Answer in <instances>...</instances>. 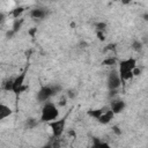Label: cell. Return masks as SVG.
<instances>
[{"instance_id": "cell-16", "label": "cell", "mask_w": 148, "mask_h": 148, "mask_svg": "<svg viewBox=\"0 0 148 148\" xmlns=\"http://www.w3.org/2000/svg\"><path fill=\"white\" fill-rule=\"evenodd\" d=\"M2 89L6 90V91H12V89H13V79L6 80L2 84Z\"/></svg>"}, {"instance_id": "cell-9", "label": "cell", "mask_w": 148, "mask_h": 148, "mask_svg": "<svg viewBox=\"0 0 148 148\" xmlns=\"http://www.w3.org/2000/svg\"><path fill=\"white\" fill-rule=\"evenodd\" d=\"M113 117H114V114H113V112L109 109V108H106V110L102 113V116L97 119L101 124H109L112 119H113Z\"/></svg>"}, {"instance_id": "cell-23", "label": "cell", "mask_w": 148, "mask_h": 148, "mask_svg": "<svg viewBox=\"0 0 148 148\" xmlns=\"http://www.w3.org/2000/svg\"><path fill=\"white\" fill-rule=\"evenodd\" d=\"M97 36H98V39H99V40H104V39H105L104 34H103L102 31H97Z\"/></svg>"}, {"instance_id": "cell-13", "label": "cell", "mask_w": 148, "mask_h": 148, "mask_svg": "<svg viewBox=\"0 0 148 148\" xmlns=\"http://www.w3.org/2000/svg\"><path fill=\"white\" fill-rule=\"evenodd\" d=\"M22 24H23V18H16V20H14V22H13V25H12V31L16 35L17 32H18V30L21 29V27H22Z\"/></svg>"}, {"instance_id": "cell-22", "label": "cell", "mask_w": 148, "mask_h": 148, "mask_svg": "<svg viewBox=\"0 0 148 148\" xmlns=\"http://www.w3.org/2000/svg\"><path fill=\"white\" fill-rule=\"evenodd\" d=\"M133 49H134V50H136V51H139V50L141 49V43H140V42H138V40H135V42L133 43Z\"/></svg>"}, {"instance_id": "cell-24", "label": "cell", "mask_w": 148, "mask_h": 148, "mask_svg": "<svg viewBox=\"0 0 148 148\" xmlns=\"http://www.w3.org/2000/svg\"><path fill=\"white\" fill-rule=\"evenodd\" d=\"M5 18H6V15H5V13H2V12H0V24L5 21Z\"/></svg>"}, {"instance_id": "cell-3", "label": "cell", "mask_w": 148, "mask_h": 148, "mask_svg": "<svg viewBox=\"0 0 148 148\" xmlns=\"http://www.w3.org/2000/svg\"><path fill=\"white\" fill-rule=\"evenodd\" d=\"M25 77H27V68H25L21 74H18L15 79H13V89H12V91H13L16 96L20 95V94H22L24 90L28 89V87L24 84Z\"/></svg>"}, {"instance_id": "cell-2", "label": "cell", "mask_w": 148, "mask_h": 148, "mask_svg": "<svg viewBox=\"0 0 148 148\" xmlns=\"http://www.w3.org/2000/svg\"><path fill=\"white\" fill-rule=\"evenodd\" d=\"M58 117H59L58 108L51 102L44 103L42 111H40V121L42 123H51V121L58 119Z\"/></svg>"}, {"instance_id": "cell-14", "label": "cell", "mask_w": 148, "mask_h": 148, "mask_svg": "<svg viewBox=\"0 0 148 148\" xmlns=\"http://www.w3.org/2000/svg\"><path fill=\"white\" fill-rule=\"evenodd\" d=\"M23 12H24V7L18 6V7H16V8H14V9H13L12 15H13V17L16 20V18H20V17H21V14H22Z\"/></svg>"}, {"instance_id": "cell-26", "label": "cell", "mask_w": 148, "mask_h": 148, "mask_svg": "<svg viewBox=\"0 0 148 148\" xmlns=\"http://www.w3.org/2000/svg\"><path fill=\"white\" fill-rule=\"evenodd\" d=\"M113 130H114V132H116V133H118V134H120V131L118 130V127H117V126H114V127H113Z\"/></svg>"}, {"instance_id": "cell-17", "label": "cell", "mask_w": 148, "mask_h": 148, "mask_svg": "<svg viewBox=\"0 0 148 148\" xmlns=\"http://www.w3.org/2000/svg\"><path fill=\"white\" fill-rule=\"evenodd\" d=\"M65 95L67 96V98L74 99V98L77 96V92H76V90H75V89H68V90H67V92H66Z\"/></svg>"}, {"instance_id": "cell-6", "label": "cell", "mask_w": 148, "mask_h": 148, "mask_svg": "<svg viewBox=\"0 0 148 148\" xmlns=\"http://www.w3.org/2000/svg\"><path fill=\"white\" fill-rule=\"evenodd\" d=\"M52 96H54V92L52 90V87L51 86H44V87H42L38 90L37 95H36V98L40 103H46V102L50 101V98Z\"/></svg>"}, {"instance_id": "cell-12", "label": "cell", "mask_w": 148, "mask_h": 148, "mask_svg": "<svg viewBox=\"0 0 148 148\" xmlns=\"http://www.w3.org/2000/svg\"><path fill=\"white\" fill-rule=\"evenodd\" d=\"M106 110V108H102V109H90V110H88L87 111V113H88V116H90L91 118H95L96 120L102 116V113L104 112Z\"/></svg>"}, {"instance_id": "cell-18", "label": "cell", "mask_w": 148, "mask_h": 148, "mask_svg": "<svg viewBox=\"0 0 148 148\" xmlns=\"http://www.w3.org/2000/svg\"><path fill=\"white\" fill-rule=\"evenodd\" d=\"M95 27H96L97 31H102V32H104V30L106 29V23H105V22H97V23L95 24Z\"/></svg>"}, {"instance_id": "cell-5", "label": "cell", "mask_w": 148, "mask_h": 148, "mask_svg": "<svg viewBox=\"0 0 148 148\" xmlns=\"http://www.w3.org/2000/svg\"><path fill=\"white\" fill-rule=\"evenodd\" d=\"M50 124V127L52 130V134L54 138H59L61 136V134L64 133V130H65V126H66V120L65 118H61V119H56Z\"/></svg>"}, {"instance_id": "cell-20", "label": "cell", "mask_w": 148, "mask_h": 148, "mask_svg": "<svg viewBox=\"0 0 148 148\" xmlns=\"http://www.w3.org/2000/svg\"><path fill=\"white\" fill-rule=\"evenodd\" d=\"M66 104H67V96H66V95H62V96L60 97V99H59V105L64 106V105H66Z\"/></svg>"}, {"instance_id": "cell-7", "label": "cell", "mask_w": 148, "mask_h": 148, "mask_svg": "<svg viewBox=\"0 0 148 148\" xmlns=\"http://www.w3.org/2000/svg\"><path fill=\"white\" fill-rule=\"evenodd\" d=\"M125 108H126V103H125L123 99H114V101L111 102V106H110L109 109H110V110L113 112V114L116 116V114L123 112Z\"/></svg>"}, {"instance_id": "cell-8", "label": "cell", "mask_w": 148, "mask_h": 148, "mask_svg": "<svg viewBox=\"0 0 148 148\" xmlns=\"http://www.w3.org/2000/svg\"><path fill=\"white\" fill-rule=\"evenodd\" d=\"M47 14H49V10L45 9V8H40V7L34 8V9L30 10V16H31L32 18H38V20L44 18Z\"/></svg>"}, {"instance_id": "cell-21", "label": "cell", "mask_w": 148, "mask_h": 148, "mask_svg": "<svg viewBox=\"0 0 148 148\" xmlns=\"http://www.w3.org/2000/svg\"><path fill=\"white\" fill-rule=\"evenodd\" d=\"M114 62H116V59H114V58H108V59H105V60L103 61L104 65H113Z\"/></svg>"}, {"instance_id": "cell-19", "label": "cell", "mask_w": 148, "mask_h": 148, "mask_svg": "<svg viewBox=\"0 0 148 148\" xmlns=\"http://www.w3.org/2000/svg\"><path fill=\"white\" fill-rule=\"evenodd\" d=\"M51 87H52V90H53L54 95H56V94H58V92H60V91H61V89H62V87H61L60 84H58V83H56V84H52Z\"/></svg>"}, {"instance_id": "cell-1", "label": "cell", "mask_w": 148, "mask_h": 148, "mask_svg": "<svg viewBox=\"0 0 148 148\" xmlns=\"http://www.w3.org/2000/svg\"><path fill=\"white\" fill-rule=\"evenodd\" d=\"M136 67L135 58H128L119 62V76L121 81H127L133 77V69Z\"/></svg>"}, {"instance_id": "cell-4", "label": "cell", "mask_w": 148, "mask_h": 148, "mask_svg": "<svg viewBox=\"0 0 148 148\" xmlns=\"http://www.w3.org/2000/svg\"><path fill=\"white\" fill-rule=\"evenodd\" d=\"M106 83H108V88H109V90H117V89L120 87L121 80H120V76H119L118 71L112 69V71L110 72V74L108 75Z\"/></svg>"}, {"instance_id": "cell-10", "label": "cell", "mask_w": 148, "mask_h": 148, "mask_svg": "<svg viewBox=\"0 0 148 148\" xmlns=\"http://www.w3.org/2000/svg\"><path fill=\"white\" fill-rule=\"evenodd\" d=\"M12 113H13V110L8 105H6L3 103H0V120H3L6 118H8L9 116H12Z\"/></svg>"}, {"instance_id": "cell-25", "label": "cell", "mask_w": 148, "mask_h": 148, "mask_svg": "<svg viewBox=\"0 0 148 148\" xmlns=\"http://www.w3.org/2000/svg\"><path fill=\"white\" fill-rule=\"evenodd\" d=\"M40 148H53V147H52L51 143H47V145H45V146H43V147H40Z\"/></svg>"}, {"instance_id": "cell-11", "label": "cell", "mask_w": 148, "mask_h": 148, "mask_svg": "<svg viewBox=\"0 0 148 148\" xmlns=\"http://www.w3.org/2000/svg\"><path fill=\"white\" fill-rule=\"evenodd\" d=\"M91 148H111V146H110L108 142L99 140L98 138H92Z\"/></svg>"}, {"instance_id": "cell-15", "label": "cell", "mask_w": 148, "mask_h": 148, "mask_svg": "<svg viewBox=\"0 0 148 148\" xmlns=\"http://www.w3.org/2000/svg\"><path fill=\"white\" fill-rule=\"evenodd\" d=\"M37 124H38V121L35 118H29V119L25 120V127L29 128V130H32L34 127H36Z\"/></svg>"}]
</instances>
